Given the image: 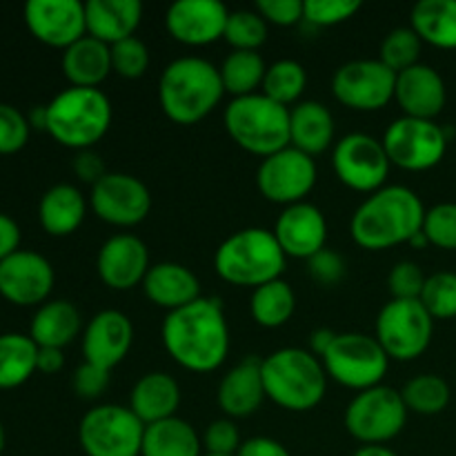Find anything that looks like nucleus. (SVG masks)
Segmentation results:
<instances>
[{
	"instance_id": "obj_48",
	"label": "nucleus",
	"mask_w": 456,
	"mask_h": 456,
	"mask_svg": "<svg viewBox=\"0 0 456 456\" xmlns=\"http://www.w3.org/2000/svg\"><path fill=\"white\" fill-rule=\"evenodd\" d=\"M307 270H310L314 283L330 288V285L341 283V279L346 276V261L338 252L325 248L307 261Z\"/></svg>"
},
{
	"instance_id": "obj_10",
	"label": "nucleus",
	"mask_w": 456,
	"mask_h": 456,
	"mask_svg": "<svg viewBox=\"0 0 456 456\" xmlns=\"http://www.w3.org/2000/svg\"><path fill=\"white\" fill-rule=\"evenodd\" d=\"M145 423L129 408L96 405L78 423V444L87 456H141Z\"/></svg>"
},
{
	"instance_id": "obj_42",
	"label": "nucleus",
	"mask_w": 456,
	"mask_h": 456,
	"mask_svg": "<svg viewBox=\"0 0 456 456\" xmlns=\"http://www.w3.org/2000/svg\"><path fill=\"white\" fill-rule=\"evenodd\" d=\"M147 67H150V49L141 38L132 36V38L111 45V71L120 78H141L145 76Z\"/></svg>"
},
{
	"instance_id": "obj_17",
	"label": "nucleus",
	"mask_w": 456,
	"mask_h": 456,
	"mask_svg": "<svg viewBox=\"0 0 456 456\" xmlns=\"http://www.w3.org/2000/svg\"><path fill=\"white\" fill-rule=\"evenodd\" d=\"M56 274L38 252L18 249L0 263V297L18 307H40L49 301Z\"/></svg>"
},
{
	"instance_id": "obj_27",
	"label": "nucleus",
	"mask_w": 456,
	"mask_h": 456,
	"mask_svg": "<svg viewBox=\"0 0 456 456\" xmlns=\"http://www.w3.org/2000/svg\"><path fill=\"white\" fill-rule=\"evenodd\" d=\"M178 405H181V386L176 379L167 372H147L132 387L127 408L145 426H151L176 417Z\"/></svg>"
},
{
	"instance_id": "obj_33",
	"label": "nucleus",
	"mask_w": 456,
	"mask_h": 456,
	"mask_svg": "<svg viewBox=\"0 0 456 456\" xmlns=\"http://www.w3.org/2000/svg\"><path fill=\"white\" fill-rule=\"evenodd\" d=\"M410 27L432 47L456 49V0H421L412 7Z\"/></svg>"
},
{
	"instance_id": "obj_34",
	"label": "nucleus",
	"mask_w": 456,
	"mask_h": 456,
	"mask_svg": "<svg viewBox=\"0 0 456 456\" xmlns=\"http://www.w3.org/2000/svg\"><path fill=\"white\" fill-rule=\"evenodd\" d=\"M38 363V346L29 334H0V390H13L29 381Z\"/></svg>"
},
{
	"instance_id": "obj_15",
	"label": "nucleus",
	"mask_w": 456,
	"mask_h": 456,
	"mask_svg": "<svg viewBox=\"0 0 456 456\" xmlns=\"http://www.w3.org/2000/svg\"><path fill=\"white\" fill-rule=\"evenodd\" d=\"M316 178L319 172L314 159L292 145L263 159L256 169V187L261 196L283 208L303 203L314 190Z\"/></svg>"
},
{
	"instance_id": "obj_6",
	"label": "nucleus",
	"mask_w": 456,
	"mask_h": 456,
	"mask_svg": "<svg viewBox=\"0 0 456 456\" xmlns=\"http://www.w3.org/2000/svg\"><path fill=\"white\" fill-rule=\"evenodd\" d=\"M111 101L102 89L67 87L47 102L45 132L62 147L92 150L111 127Z\"/></svg>"
},
{
	"instance_id": "obj_24",
	"label": "nucleus",
	"mask_w": 456,
	"mask_h": 456,
	"mask_svg": "<svg viewBox=\"0 0 456 456\" xmlns=\"http://www.w3.org/2000/svg\"><path fill=\"white\" fill-rule=\"evenodd\" d=\"M216 401L227 419L252 417L265 401L261 356H248L236 363L218 383Z\"/></svg>"
},
{
	"instance_id": "obj_35",
	"label": "nucleus",
	"mask_w": 456,
	"mask_h": 456,
	"mask_svg": "<svg viewBox=\"0 0 456 456\" xmlns=\"http://www.w3.org/2000/svg\"><path fill=\"white\" fill-rule=\"evenodd\" d=\"M294 310H297V294L288 281L276 279L252 289L249 314H252L254 323L261 325V328H283L292 319Z\"/></svg>"
},
{
	"instance_id": "obj_13",
	"label": "nucleus",
	"mask_w": 456,
	"mask_h": 456,
	"mask_svg": "<svg viewBox=\"0 0 456 456\" xmlns=\"http://www.w3.org/2000/svg\"><path fill=\"white\" fill-rule=\"evenodd\" d=\"M332 167L346 187L361 194H374L386 187L392 163L379 138L363 132H352L334 142Z\"/></svg>"
},
{
	"instance_id": "obj_2",
	"label": "nucleus",
	"mask_w": 456,
	"mask_h": 456,
	"mask_svg": "<svg viewBox=\"0 0 456 456\" xmlns=\"http://www.w3.org/2000/svg\"><path fill=\"white\" fill-rule=\"evenodd\" d=\"M426 212L417 191L405 185H386L356 208L350 234L359 248L381 252L410 243L423 230Z\"/></svg>"
},
{
	"instance_id": "obj_29",
	"label": "nucleus",
	"mask_w": 456,
	"mask_h": 456,
	"mask_svg": "<svg viewBox=\"0 0 456 456\" xmlns=\"http://www.w3.org/2000/svg\"><path fill=\"white\" fill-rule=\"evenodd\" d=\"M87 216V199L83 191L69 183H58L49 187L38 203L40 227L49 236H69L78 230Z\"/></svg>"
},
{
	"instance_id": "obj_41",
	"label": "nucleus",
	"mask_w": 456,
	"mask_h": 456,
	"mask_svg": "<svg viewBox=\"0 0 456 456\" xmlns=\"http://www.w3.org/2000/svg\"><path fill=\"white\" fill-rule=\"evenodd\" d=\"M419 301L426 305L432 319H456V274L454 272H436L428 276L426 288Z\"/></svg>"
},
{
	"instance_id": "obj_45",
	"label": "nucleus",
	"mask_w": 456,
	"mask_h": 456,
	"mask_svg": "<svg viewBox=\"0 0 456 456\" xmlns=\"http://www.w3.org/2000/svg\"><path fill=\"white\" fill-rule=\"evenodd\" d=\"M359 9V0H305L303 20L314 27H334L354 18Z\"/></svg>"
},
{
	"instance_id": "obj_56",
	"label": "nucleus",
	"mask_w": 456,
	"mask_h": 456,
	"mask_svg": "<svg viewBox=\"0 0 456 456\" xmlns=\"http://www.w3.org/2000/svg\"><path fill=\"white\" fill-rule=\"evenodd\" d=\"M31 129H47V105H38L27 114Z\"/></svg>"
},
{
	"instance_id": "obj_58",
	"label": "nucleus",
	"mask_w": 456,
	"mask_h": 456,
	"mask_svg": "<svg viewBox=\"0 0 456 456\" xmlns=\"http://www.w3.org/2000/svg\"><path fill=\"white\" fill-rule=\"evenodd\" d=\"M408 245H412V248H426V245H430V243H428V236L423 234V230H421L412 240H410Z\"/></svg>"
},
{
	"instance_id": "obj_59",
	"label": "nucleus",
	"mask_w": 456,
	"mask_h": 456,
	"mask_svg": "<svg viewBox=\"0 0 456 456\" xmlns=\"http://www.w3.org/2000/svg\"><path fill=\"white\" fill-rule=\"evenodd\" d=\"M4 445H7V435H4V426L3 421H0V456L4 452Z\"/></svg>"
},
{
	"instance_id": "obj_4",
	"label": "nucleus",
	"mask_w": 456,
	"mask_h": 456,
	"mask_svg": "<svg viewBox=\"0 0 456 456\" xmlns=\"http://www.w3.org/2000/svg\"><path fill=\"white\" fill-rule=\"evenodd\" d=\"M288 256L281 249L274 232L263 227H245L218 245L214 270L225 283L236 288H261L281 279Z\"/></svg>"
},
{
	"instance_id": "obj_40",
	"label": "nucleus",
	"mask_w": 456,
	"mask_h": 456,
	"mask_svg": "<svg viewBox=\"0 0 456 456\" xmlns=\"http://www.w3.org/2000/svg\"><path fill=\"white\" fill-rule=\"evenodd\" d=\"M423 40L419 38L417 31L412 27H396L390 34L383 38L381 43V56L379 61L386 67H390L395 74L410 69V67L419 65V56H421Z\"/></svg>"
},
{
	"instance_id": "obj_30",
	"label": "nucleus",
	"mask_w": 456,
	"mask_h": 456,
	"mask_svg": "<svg viewBox=\"0 0 456 456\" xmlns=\"http://www.w3.org/2000/svg\"><path fill=\"white\" fill-rule=\"evenodd\" d=\"M61 67L69 87H101L111 74V47L85 36L62 52Z\"/></svg>"
},
{
	"instance_id": "obj_38",
	"label": "nucleus",
	"mask_w": 456,
	"mask_h": 456,
	"mask_svg": "<svg viewBox=\"0 0 456 456\" xmlns=\"http://www.w3.org/2000/svg\"><path fill=\"white\" fill-rule=\"evenodd\" d=\"M408 412L435 417L441 414L450 403V386L436 374H419L410 379L401 390Z\"/></svg>"
},
{
	"instance_id": "obj_25",
	"label": "nucleus",
	"mask_w": 456,
	"mask_h": 456,
	"mask_svg": "<svg viewBox=\"0 0 456 456\" xmlns=\"http://www.w3.org/2000/svg\"><path fill=\"white\" fill-rule=\"evenodd\" d=\"M142 292L156 307H163L167 312L181 310L203 297L199 276L190 267L174 261L151 265L142 281Z\"/></svg>"
},
{
	"instance_id": "obj_51",
	"label": "nucleus",
	"mask_w": 456,
	"mask_h": 456,
	"mask_svg": "<svg viewBox=\"0 0 456 456\" xmlns=\"http://www.w3.org/2000/svg\"><path fill=\"white\" fill-rule=\"evenodd\" d=\"M74 174L80 181L89 183V185L94 187L107 174L105 160H102V156L96 154L94 150L78 151L74 159Z\"/></svg>"
},
{
	"instance_id": "obj_32",
	"label": "nucleus",
	"mask_w": 456,
	"mask_h": 456,
	"mask_svg": "<svg viewBox=\"0 0 456 456\" xmlns=\"http://www.w3.org/2000/svg\"><path fill=\"white\" fill-rule=\"evenodd\" d=\"M141 456H203V441L191 423L172 417L145 426Z\"/></svg>"
},
{
	"instance_id": "obj_11",
	"label": "nucleus",
	"mask_w": 456,
	"mask_h": 456,
	"mask_svg": "<svg viewBox=\"0 0 456 456\" xmlns=\"http://www.w3.org/2000/svg\"><path fill=\"white\" fill-rule=\"evenodd\" d=\"M435 319L421 301H396L381 307L377 316L374 338L390 361H414L430 347Z\"/></svg>"
},
{
	"instance_id": "obj_3",
	"label": "nucleus",
	"mask_w": 456,
	"mask_h": 456,
	"mask_svg": "<svg viewBox=\"0 0 456 456\" xmlns=\"http://www.w3.org/2000/svg\"><path fill=\"white\" fill-rule=\"evenodd\" d=\"M223 96L221 71L205 58H176L160 74L159 102L176 125H196L216 110Z\"/></svg>"
},
{
	"instance_id": "obj_8",
	"label": "nucleus",
	"mask_w": 456,
	"mask_h": 456,
	"mask_svg": "<svg viewBox=\"0 0 456 456\" xmlns=\"http://www.w3.org/2000/svg\"><path fill=\"white\" fill-rule=\"evenodd\" d=\"M328 379L354 392L381 386L390 368V356L370 334H337L332 347L321 359Z\"/></svg>"
},
{
	"instance_id": "obj_1",
	"label": "nucleus",
	"mask_w": 456,
	"mask_h": 456,
	"mask_svg": "<svg viewBox=\"0 0 456 456\" xmlns=\"http://www.w3.org/2000/svg\"><path fill=\"white\" fill-rule=\"evenodd\" d=\"M160 337L174 363L196 374L214 372L230 354V325L221 298L200 297L167 312Z\"/></svg>"
},
{
	"instance_id": "obj_19",
	"label": "nucleus",
	"mask_w": 456,
	"mask_h": 456,
	"mask_svg": "<svg viewBox=\"0 0 456 456\" xmlns=\"http://www.w3.org/2000/svg\"><path fill=\"white\" fill-rule=\"evenodd\" d=\"M227 12L221 0H178L165 13V27L174 40L190 47L212 45L225 36Z\"/></svg>"
},
{
	"instance_id": "obj_12",
	"label": "nucleus",
	"mask_w": 456,
	"mask_h": 456,
	"mask_svg": "<svg viewBox=\"0 0 456 456\" xmlns=\"http://www.w3.org/2000/svg\"><path fill=\"white\" fill-rule=\"evenodd\" d=\"M392 165L405 172H428L444 160L448 151V132L435 120L401 116L381 138Z\"/></svg>"
},
{
	"instance_id": "obj_49",
	"label": "nucleus",
	"mask_w": 456,
	"mask_h": 456,
	"mask_svg": "<svg viewBox=\"0 0 456 456\" xmlns=\"http://www.w3.org/2000/svg\"><path fill=\"white\" fill-rule=\"evenodd\" d=\"M256 12L265 18L267 25L292 27L303 20L301 0H258Z\"/></svg>"
},
{
	"instance_id": "obj_43",
	"label": "nucleus",
	"mask_w": 456,
	"mask_h": 456,
	"mask_svg": "<svg viewBox=\"0 0 456 456\" xmlns=\"http://www.w3.org/2000/svg\"><path fill=\"white\" fill-rule=\"evenodd\" d=\"M423 234L428 243L439 249H456V203H439L426 212Z\"/></svg>"
},
{
	"instance_id": "obj_18",
	"label": "nucleus",
	"mask_w": 456,
	"mask_h": 456,
	"mask_svg": "<svg viewBox=\"0 0 456 456\" xmlns=\"http://www.w3.org/2000/svg\"><path fill=\"white\" fill-rule=\"evenodd\" d=\"M22 16L29 34L47 47L65 52L87 36L85 3L80 0H29Z\"/></svg>"
},
{
	"instance_id": "obj_53",
	"label": "nucleus",
	"mask_w": 456,
	"mask_h": 456,
	"mask_svg": "<svg viewBox=\"0 0 456 456\" xmlns=\"http://www.w3.org/2000/svg\"><path fill=\"white\" fill-rule=\"evenodd\" d=\"M20 249V227L9 214L0 212V263Z\"/></svg>"
},
{
	"instance_id": "obj_47",
	"label": "nucleus",
	"mask_w": 456,
	"mask_h": 456,
	"mask_svg": "<svg viewBox=\"0 0 456 456\" xmlns=\"http://www.w3.org/2000/svg\"><path fill=\"white\" fill-rule=\"evenodd\" d=\"M200 441H203L205 454L216 456H236L243 445L239 428L232 419H218V421L209 423Z\"/></svg>"
},
{
	"instance_id": "obj_50",
	"label": "nucleus",
	"mask_w": 456,
	"mask_h": 456,
	"mask_svg": "<svg viewBox=\"0 0 456 456\" xmlns=\"http://www.w3.org/2000/svg\"><path fill=\"white\" fill-rule=\"evenodd\" d=\"M110 386V370L83 363L74 372V392L85 401L98 399Z\"/></svg>"
},
{
	"instance_id": "obj_46",
	"label": "nucleus",
	"mask_w": 456,
	"mask_h": 456,
	"mask_svg": "<svg viewBox=\"0 0 456 456\" xmlns=\"http://www.w3.org/2000/svg\"><path fill=\"white\" fill-rule=\"evenodd\" d=\"M428 276L414 261H401L387 274V289L396 301H419Z\"/></svg>"
},
{
	"instance_id": "obj_20",
	"label": "nucleus",
	"mask_w": 456,
	"mask_h": 456,
	"mask_svg": "<svg viewBox=\"0 0 456 456\" xmlns=\"http://www.w3.org/2000/svg\"><path fill=\"white\" fill-rule=\"evenodd\" d=\"M150 249L145 240L134 234H116L101 245L96 256V272L102 283L118 292L142 285L150 272Z\"/></svg>"
},
{
	"instance_id": "obj_39",
	"label": "nucleus",
	"mask_w": 456,
	"mask_h": 456,
	"mask_svg": "<svg viewBox=\"0 0 456 456\" xmlns=\"http://www.w3.org/2000/svg\"><path fill=\"white\" fill-rule=\"evenodd\" d=\"M223 40L232 45V52H258V47H263L267 40L265 18L256 9L230 12Z\"/></svg>"
},
{
	"instance_id": "obj_52",
	"label": "nucleus",
	"mask_w": 456,
	"mask_h": 456,
	"mask_svg": "<svg viewBox=\"0 0 456 456\" xmlns=\"http://www.w3.org/2000/svg\"><path fill=\"white\" fill-rule=\"evenodd\" d=\"M236 456H292L288 452L281 441L270 439V436H252V439L243 441L239 454Z\"/></svg>"
},
{
	"instance_id": "obj_28",
	"label": "nucleus",
	"mask_w": 456,
	"mask_h": 456,
	"mask_svg": "<svg viewBox=\"0 0 456 456\" xmlns=\"http://www.w3.org/2000/svg\"><path fill=\"white\" fill-rule=\"evenodd\" d=\"M334 116L323 102L301 101L289 110V145L314 159L334 145Z\"/></svg>"
},
{
	"instance_id": "obj_7",
	"label": "nucleus",
	"mask_w": 456,
	"mask_h": 456,
	"mask_svg": "<svg viewBox=\"0 0 456 456\" xmlns=\"http://www.w3.org/2000/svg\"><path fill=\"white\" fill-rule=\"evenodd\" d=\"M223 123L240 150L261 159L289 147V107L279 105L263 92L232 98Z\"/></svg>"
},
{
	"instance_id": "obj_26",
	"label": "nucleus",
	"mask_w": 456,
	"mask_h": 456,
	"mask_svg": "<svg viewBox=\"0 0 456 456\" xmlns=\"http://www.w3.org/2000/svg\"><path fill=\"white\" fill-rule=\"evenodd\" d=\"M87 36L105 45H116L136 34L142 20V4L138 0H89L85 3Z\"/></svg>"
},
{
	"instance_id": "obj_23",
	"label": "nucleus",
	"mask_w": 456,
	"mask_h": 456,
	"mask_svg": "<svg viewBox=\"0 0 456 456\" xmlns=\"http://www.w3.org/2000/svg\"><path fill=\"white\" fill-rule=\"evenodd\" d=\"M445 98V83L435 67L419 62L396 74L395 101L399 102L403 116L435 120L444 111Z\"/></svg>"
},
{
	"instance_id": "obj_54",
	"label": "nucleus",
	"mask_w": 456,
	"mask_h": 456,
	"mask_svg": "<svg viewBox=\"0 0 456 456\" xmlns=\"http://www.w3.org/2000/svg\"><path fill=\"white\" fill-rule=\"evenodd\" d=\"M38 372L43 374H58L65 368V354L58 347H38Z\"/></svg>"
},
{
	"instance_id": "obj_5",
	"label": "nucleus",
	"mask_w": 456,
	"mask_h": 456,
	"mask_svg": "<svg viewBox=\"0 0 456 456\" xmlns=\"http://www.w3.org/2000/svg\"><path fill=\"white\" fill-rule=\"evenodd\" d=\"M265 396L289 412L314 410L328 392L323 363L310 350L281 347L263 359Z\"/></svg>"
},
{
	"instance_id": "obj_16",
	"label": "nucleus",
	"mask_w": 456,
	"mask_h": 456,
	"mask_svg": "<svg viewBox=\"0 0 456 456\" xmlns=\"http://www.w3.org/2000/svg\"><path fill=\"white\" fill-rule=\"evenodd\" d=\"M89 208L110 225L134 227L150 216L151 194L141 178L123 172H107L92 187Z\"/></svg>"
},
{
	"instance_id": "obj_22",
	"label": "nucleus",
	"mask_w": 456,
	"mask_h": 456,
	"mask_svg": "<svg viewBox=\"0 0 456 456\" xmlns=\"http://www.w3.org/2000/svg\"><path fill=\"white\" fill-rule=\"evenodd\" d=\"M272 232H274L285 256L310 261L314 254L325 249L328 221L316 205L303 200V203L285 208L283 214L276 218V225Z\"/></svg>"
},
{
	"instance_id": "obj_21",
	"label": "nucleus",
	"mask_w": 456,
	"mask_h": 456,
	"mask_svg": "<svg viewBox=\"0 0 456 456\" xmlns=\"http://www.w3.org/2000/svg\"><path fill=\"white\" fill-rule=\"evenodd\" d=\"M134 343V325L118 310H102L83 330L85 363L114 370L125 361Z\"/></svg>"
},
{
	"instance_id": "obj_36",
	"label": "nucleus",
	"mask_w": 456,
	"mask_h": 456,
	"mask_svg": "<svg viewBox=\"0 0 456 456\" xmlns=\"http://www.w3.org/2000/svg\"><path fill=\"white\" fill-rule=\"evenodd\" d=\"M218 71L225 94L240 98L256 94V89L263 87L267 65L258 52H232L230 56H225Z\"/></svg>"
},
{
	"instance_id": "obj_55",
	"label": "nucleus",
	"mask_w": 456,
	"mask_h": 456,
	"mask_svg": "<svg viewBox=\"0 0 456 456\" xmlns=\"http://www.w3.org/2000/svg\"><path fill=\"white\" fill-rule=\"evenodd\" d=\"M334 338H337V332H332V330H328V328L314 330L310 337V352L316 356V359H323L325 352L332 347Z\"/></svg>"
},
{
	"instance_id": "obj_31",
	"label": "nucleus",
	"mask_w": 456,
	"mask_h": 456,
	"mask_svg": "<svg viewBox=\"0 0 456 456\" xmlns=\"http://www.w3.org/2000/svg\"><path fill=\"white\" fill-rule=\"evenodd\" d=\"M83 319L78 307L65 298L47 301L34 312L29 325V337L38 347H58L65 350L80 334Z\"/></svg>"
},
{
	"instance_id": "obj_37",
	"label": "nucleus",
	"mask_w": 456,
	"mask_h": 456,
	"mask_svg": "<svg viewBox=\"0 0 456 456\" xmlns=\"http://www.w3.org/2000/svg\"><path fill=\"white\" fill-rule=\"evenodd\" d=\"M307 87V71L305 67L292 58H281V61L267 65L265 80H263L261 92L272 98L279 105H292L298 102Z\"/></svg>"
},
{
	"instance_id": "obj_57",
	"label": "nucleus",
	"mask_w": 456,
	"mask_h": 456,
	"mask_svg": "<svg viewBox=\"0 0 456 456\" xmlns=\"http://www.w3.org/2000/svg\"><path fill=\"white\" fill-rule=\"evenodd\" d=\"M352 456H399L387 445H361Z\"/></svg>"
},
{
	"instance_id": "obj_9",
	"label": "nucleus",
	"mask_w": 456,
	"mask_h": 456,
	"mask_svg": "<svg viewBox=\"0 0 456 456\" xmlns=\"http://www.w3.org/2000/svg\"><path fill=\"white\" fill-rule=\"evenodd\" d=\"M343 423L347 435L354 436L359 444L386 445L403 432L408 423V408L401 390L377 386L365 392H356L354 399L347 403Z\"/></svg>"
},
{
	"instance_id": "obj_14",
	"label": "nucleus",
	"mask_w": 456,
	"mask_h": 456,
	"mask_svg": "<svg viewBox=\"0 0 456 456\" xmlns=\"http://www.w3.org/2000/svg\"><path fill=\"white\" fill-rule=\"evenodd\" d=\"M396 74L379 58H359L338 67L332 76V94L354 111H379L395 101Z\"/></svg>"
},
{
	"instance_id": "obj_60",
	"label": "nucleus",
	"mask_w": 456,
	"mask_h": 456,
	"mask_svg": "<svg viewBox=\"0 0 456 456\" xmlns=\"http://www.w3.org/2000/svg\"><path fill=\"white\" fill-rule=\"evenodd\" d=\"M203 456H216V454H203Z\"/></svg>"
},
{
	"instance_id": "obj_44",
	"label": "nucleus",
	"mask_w": 456,
	"mask_h": 456,
	"mask_svg": "<svg viewBox=\"0 0 456 456\" xmlns=\"http://www.w3.org/2000/svg\"><path fill=\"white\" fill-rule=\"evenodd\" d=\"M29 118L18 107L0 102V156H12L29 142Z\"/></svg>"
}]
</instances>
